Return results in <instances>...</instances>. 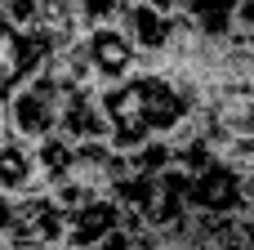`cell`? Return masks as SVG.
<instances>
[{
	"mask_svg": "<svg viewBox=\"0 0 254 250\" xmlns=\"http://www.w3.org/2000/svg\"><path fill=\"white\" fill-rule=\"evenodd\" d=\"M45 250H67V246H45Z\"/></svg>",
	"mask_w": 254,
	"mask_h": 250,
	"instance_id": "cell-11",
	"label": "cell"
},
{
	"mask_svg": "<svg viewBox=\"0 0 254 250\" xmlns=\"http://www.w3.org/2000/svg\"><path fill=\"white\" fill-rule=\"evenodd\" d=\"M58 103H63V85H58V76H49V72L40 67V72H36L22 89H13L0 107H4V125H9L13 139L40 143V139H49V134L58 130Z\"/></svg>",
	"mask_w": 254,
	"mask_h": 250,
	"instance_id": "cell-1",
	"label": "cell"
},
{
	"mask_svg": "<svg viewBox=\"0 0 254 250\" xmlns=\"http://www.w3.org/2000/svg\"><path fill=\"white\" fill-rule=\"evenodd\" d=\"M121 228V206L103 192L76 210H63V246L67 250H98L107 233Z\"/></svg>",
	"mask_w": 254,
	"mask_h": 250,
	"instance_id": "cell-5",
	"label": "cell"
},
{
	"mask_svg": "<svg viewBox=\"0 0 254 250\" xmlns=\"http://www.w3.org/2000/svg\"><path fill=\"white\" fill-rule=\"evenodd\" d=\"M237 31H254V0L237 4Z\"/></svg>",
	"mask_w": 254,
	"mask_h": 250,
	"instance_id": "cell-9",
	"label": "cell"
},
{
	"mask_svg": "<svg viewBox=\"0 0 254 250\" xmlns=\"http://www.w3.org/2000/svg\"><path fill=\"white\" fill-rule=\"evenodd\" d=\"M67 143H98L107 139V112L98 103V89H63L58 103V130Z\"/></svg>",
	"mask_w": 254,
	"mask_h": 250,
	"instance_id": "cell-6",
	"label": "cell"
},
{
	"mask_svg": "<svg viewBox=\"0 0 254 250\" xmlns=\"http://www.w3.org/2000/svg\"><path fill=\"white\" fill-rule=\"evenodd\" d=\"M31 157H36L40 188H54L58 179H67V174H71V166H76V143H67L63 134H49V139L31 143Z\"/></svg>",
	"mask_w": 254,
	"mask_h": 250,
	"instance_id": "cell-8",
	"label": "cell"
},
{
	"mask_svg": "<svg viewBox=\"0 0 254 250\" xmlns=\"http://www.w3.org/2000/svg\"><path fill=\"white\" fill-rule=\"evenodd\" d=\"M85 45V58H89V76L98 89L107 85H121L129 72H138V49L129 40V31L121 22H98V27H85L80 36Z\"/></svg>",
	"mask_w": 254,
	"mask_h": 250,
	"instance_id": "cell-3",
	"label": "cell"
},
{
	"mask_svg": "<svg viewBox=\"0 0 254 250\" xmlns=\"http://www.w3.org/2000/svg\"><path fill=\"white\" fill-rule=\"evenodd\" d=\"M9 250H45V246H63V210L54 206L49 192H22L9 206V224L4 237Z\"/></svg>",
	"mask_w": 254,
	"mask_h": 250,
	"instance_id": "cell-2",
	"label": "cell"
},
{
	"mask_svg": "<svg viewBox=\"0 0 254 250\" xmlns=\"http://www.w3.org/2000/svg\"><path fill=\"white\" fill-rule=\"evenodd\" d=\"M0 192H9V197L45 192V188H40V174H36L31 143H22V139H13V134L0 143Z\"/></svg>",
	"mask_w": 254,
	"mask_h": 250,
	"instance_id": "cell-7",
	"label": "cell"
},
{
	"mask_svg": "<svg viewBox=\"0 0 254 250\" xmlns=\"http://www.w3.org/2000/svg\"><path fill=\"white\" fill-rule=\"evenodd\" d=\"M9 139V125H4V107H0V143Z\"/></svg>",
	"mask_w": 254,
	"mask_h": 250,
	"instance_id": "cell-10",
	"label": "cell"
},
{
	"mask_svg": "<svg viewBox=\"0 0 254 250\" xmlns=\"http://www.w3.org/2000/svg\"><path fill=\"white\" fill-rule=\"evenodd\" d=\"M49 58V40L45 31H27V27H13L9 18H0V103L22 89Z\"/></svg>",
	"mask_w": 254,
	"mask_h": 250,
	"instance_id": "cell-4",
	"label": "cell"
}]
</instances>
